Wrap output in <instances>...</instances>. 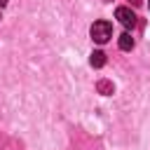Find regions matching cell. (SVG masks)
<instances>
[{
    "mask_svg": "<svg viewBox=\"0 0 150 150\" xmlns=\"http://www.w3.org/2000/svg\"><path fill=\"white\" fill-rule=\"evenodd\" d=\"M89 33H91V40L94 42H98V45H103V42H108L110 38H112V26H110V21H94L91 23V28H89Z\"/></svg>",
    "mask_w": 150,
    "mask_h": 150,
    "instance_id": "1",
    "label": "cell"
},
{
    "mask_svg": "<svg viewBox=\"0 0 150 150\" xmlns=\"http://www.w3.org/2000/svg\"><path fill=\"white\" fill-rule=\"evenodd\" d=\"M115 19H117L124 28H134V26H136V14H134L129 7H117V9H115Z\"/></svg>",
    "mask_w": 150,
    "mask_h": 150,
    "instance_id": "2",
    "label": "cell"
},
{
    "mask_svg": "<svg viewBox=\"0 0 150 150\" xmlns=\"http://www.w3.org/2000/svg\"><path fill=\"white\" fill-rule=\"evenodd\" d=\"M117 45H120V49L129 52V49H134V38H131L129 33H122V35L117 38Z\"/></svg>",
    "mask_w": 150,
    "mask_h": 150,
    "instance_id": "3",
    "label": "cell"
},
{
    "mask_svg": "<svg viewBox=\"0 0 150 150\" xmlns=\"http://www.w3.org/2000/svg\"><path fill=\"white\" fill-rule=\"evenodd\" d=\"M89 63H91L94 68H103V66H105V54H103L101 49L91 52V59H89Z\"/></svg>",
    "mask_w": 150,
    "mask_h": 150,
    "instance_id": "4",
    "label": "cell"
},
{
    "mask_svg": "<svg viewBox=\"0 0 150 150\" xmlns=\"http://www.w3.org/2000/svg\"><path fill=\"white\" fill-rule=\"evenodd\" d=\"M98 91H101V94H112V82L101 80V82H98Z\"/></svg>",
    "mask_w": 150,
    "mask_h": 150,
    "instance_id": "5",
    "label": "cell"
},
{
    "mask_svg": "<svg viewBox=\"0 0 150 150\" xmlns=\"http://www.w3.org/2000/svg\"><path fill=\"white\" fill-rule=\"evenodd\" d=\"M129 2H131L134 7H141V5H143V0H129Z\"/></svg>",
    "mask_w": 150,
    "mask_h": 150,
    "instance_id": "6",
    "label": "cell"
},
{
    "mask_svg": "<svg viewBox=\"0 0 150 150\" xmlns=\"http://www.w3.org/2000/svg\"><path fill=\"white\" fill-rule=\"evenodd\" d=\"M5 2H7V0H0V7H2V5H5Z\"/></svg>",
    "mask_w": 150,
    "mask_h": 150,
    "instance_id": "7",
    "label": "cell"
}]
</instances>
